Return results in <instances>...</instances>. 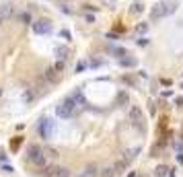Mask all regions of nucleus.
<instances>
[{
	"instance_id": "obj_1",
	"label": "nucleus",
	"mask_w": 183,
	"mask_h": 177,
	"mask_svg": "<svg viewBox=\"0 0 183 177\" xmlns=\"http://www.w3.org/2000/svg\"><path fill=\"white\" fill-rule=\"evenodd\" d=\"M177 6H179V0H161V2H156L150 8V21H158V19H163V17L173 15L175 10H177Z\"/></svg>"
},
{
	"instance_id": "obj_2",
	"label": "nucleus",
	"mask_w": 183,
	"mask_h": 177,
	"mask_svg": "<svg viewBox=\"0 0 183 177\" xmlns=\"http://www.w3.org/2000/svg\"><path fill=\"white\" fill-rule=\"evenodd\" d=\"M27 159H29V163L33 165L35 169H39L41 173L45 171V167H47V157H45L43 148L37 146V144L29 146V150H27Z\"/></svg>"
},
{
	"instance_id": "obj_3",
	"label": "nucleus",
	"mask_w": 183,
	"mask_h": 177,
	"mask_svg": "<svg viewBox=\"0 0 183 177\" xmlns=\"http://www.w3.org/2000/svg\"><path fill=\"white\" fill-rule=\"evenodd\" d=\"M76 109H78V103H76L72 97H66L64 101L56 107V115L62 118V119H70V118L76 115Z\"/></svg>"
},
{
	"instance_id": "obj_4",
	"label": "nucleus",
	"mask_w": 183,
	"mask_h": 177,
	"mask_svg": "<svg viewBox=\"0 0 183 177\" xmlns=\"http://www.w3.org/2000/svg\"><path fill=\"white\" fill-rule=\"evenodd\" d=\"M130 122H132V126H134L136 130H140V132H142L144 113H142V109H140L138 105H132V107H130Z\"/></svg>"
},
{
	"instance_id": "obj_5",
	"label": "nucleus",
	"mask_w": 183,
	"mask_h": 177,
	"mask_svg": "<svg viewBox=\"0 0 183 177\" xmlns=\"http://www.w3.org/2000/svg\"><path fill=\"white\" fill-rule=\"evenodd\" d=\"M39 132H41V138H45V140L54 138V136H56V122H52L50 118H47V119H41Z\"/></svg>"
},
{
	"instance_id": "obj_6",
	"label": "nucleus",
	"mask_w": 183,
	"mask_h": 177,
	"mask_svg": "<svg viewBox=\"0 0 183 177\" xmlns=\"http://www.w3.org/2000/svg\"><path fill=\"white\" fill-rule=\"evenodd\" d=\"M43 173H45L47 177H72L70 169L62 167V165H47Z\"/></svg>"
},
{
	"instance_id": "obj_7",
	"label": "nucleus",
	"mask_w": 183,
	"mask_h": 177,
	"mask_svg": "<svg viewBox=\"0 0 183 177\" xmlns=\"http://www.w3.org/2000/svg\"><path fill=\"white\" fill-rule=\"evenodd\" d=\"M52 29H54V25H52V21H47V19H39V21L33 23V33H37V35L52 33Z\"/></svg>"
},
{
	"instance_id": "obj_8",
	"label": "nucleus",
	"mask_w": 183,
	"mask_h": 177,
	"mask_svg": "<svg viewBox=\"0 0 183 177\" xmlns=\"http://www.w3.org/2000/svg\"><path fill=\"white\" fill-rule=\"evenodd\" d=\"M101 175V169L97 167V165H87V167L80 171L78 177H99Z\"/></svg>"
},
{
	"instance_id": "obj_9",
	"label": "nucleus",
	"mask_w": 183,
	"mask_h": 177,
	"mask_svg": "<svg viewBox=\"0 0 183 177\" xmlns=\"http://www.w3.org/2000/svg\"><path fill=\"white\" fill-rule=\"evenodd\" d=\"M12 15H15V6L10 4V2L0 4V17H2V19H10Z\"/></svg>"
},
{
	"instance_id": "obj_10",
	"label": "nucleus",
	"mask_w": 183,
	"mask_h": 177,
	"mask_svg": "<svg viewBox=\"0 0 183 177\" xmlns=\"http://www.w3.org/2000/svg\"><path fill=\"white\" fill-rule=\"evenodd\" d=\"M43 78L47 80V83H58L60 74L54 70V66H47V68H45V72H43Z\"/></svg>"
},
{
	"instance_id": "obj_11",
	"label": "nucleus",
	"mask_w": 183,
	"mask_h": 177,
	"mask_svg": "<svg viewBox=\"0 0 183 177\" xmlns=\"http://www.w3.org/2000/svg\"><path fill=\"white\" fill-rule=\"evenodd\" d=\"M109 52H111V54L115 56V58H126V56H128V52H126V48H119V45H111V49H109Z\"/></svg>"
},
{
	"instance_id": "obj_12",
	"label": "nucleus",
	"mask_w": 183,
	"mask_h": 177,
	"mask_svg": "<svg viewBox=\"0 0 183 177\" xmlns=\"http://www.w3.org/2000/svg\"><path fill=\"white\" fill-rule=\"evenodd\" d=\"M56 56H58V60H68V56H70V52H68V48H62V45H58L56 48Z\"/></svg>"
},
{
	"instance_id": "obj_13",
	"label": "nucleus",
	"mask_w": 183,
	"mask_h": 177,
	"mask_svg": "<svg viewBox=\"0 0 183 177\" xmlns=\"http://www.w3.org/2000/svg\"><path fill=\"white\" fill-rule=\"evenodd\" d=\"M119 64L126 66V68H128V66H130V68H136V66H138V60H136V58H128V56H126V58L119 60Z\"/></svg>"
},
{
	"instance_id": "obj_14",
	"label": "nucleus",
	"mask_w": 183,
	"mask_h": 177,
	"mask_svg": "<svg viewBox=\"0 0 183 177\" xmlns=\"http://www.w3.org/2000/svg\"><path fill=\"white\" fill-rule=\"evenodd\" d=\"M43 153H45V157H47V159H52V161H58V157H60V153L56 150V148H52V146L43 148Z\"/></svg>"
},
{
	"instance_id": "obj_15",
	"label": "nucleus",
	"mask_w": 183,
	"mask_h": 177,
	"mask_svg": "<svg viewBox=\"0 0 183 177\" xmlns=\"http://www.w3.org/2000/svg\"><path fill=\"white\" fill-rule=\"evenodd\" d=\"M144 13V4L142 2H136V4L130 6V15H142Z\"/></svg>"
},
{
	"instance_id": "obj_16",
	"label": "nucleus",
	"mask_w": 183,
	"mask_h": 177,
	"mask_svg": "<svg viewBox=\"0 0 183 177\" xmlns=\"http://www.w3.org/2000/svg\"><path fill=\"white\" fill-rule=\"evenodd\" d=\"M113 167L117 169V173H124L126 169H128V161H126V159H119V161L113 163Z\"/></svg>"
},
{
	"instance_id": "obj_17",
	"label": "nucleus",
	"mask_w": 183,
	"mask_h": 177,
	"mask_svg": "<svg viewBox=\"0 0 183 177\" xmlns=\"http://www.w3.org/2000/svg\"><path fill=\"white\" fill-rule=\"evenodd\" d=\"M136 153H140V148H138V146L132 148V150H126V153H124V159H126L128 163H132L134 159H136Z\"/></svg>"
},
{
	"instance_id": "obj_18",
	"label": "nucleus",
	"mask_w": 183,
	"mask_h": 177,
	"mask_svg": "<svg viewBox=\"0 0 183 177\" xmlns=\"http://www.w3.org/2000/svg\"><path fill=\"white\" fill-rule=\"evenodd\" d=\"M119 173H117V169L115 167H107V169H103L101 171V177H117Z\"/></svg>"
},
{
	"instance_id": "obj_19",
	"label": "nucleus",
	"mask_w": 183,
	"mask_h": 177,
	"mask_svg": "<svg viewBox=\"0 0 183 177\" xmlns=\"http://www.w3.org/2000/svg\"><path fill=\"white\" fill-rule=\"evenodd\" d=\"M35 88H37V93H39V95H43L45 91H47V83H45L43 78H39L37 83H35Z\"/></svg>"
},
{
	"instance_id": "obj_20",
	"label": "nucleus",
	"mask_w": 183,
	"mask_h": 177,
	"mask_svg": "<svg viewBox=\"0 0 183 177\" xmlns=\"http://www.w3.org/2000/svg\"><path fill=\"white\" fill-rule=\"evenodd\" d=\"M154 175L156 177H165V175H169V169L165 167V165H158V167L154 169Z\"/></svg>"
},
{
	"instance_id": "obj_21",
	"label": "nucleus",
	"mask_w": 183,
	"mask_h": 177,
	"mask_svg": "<svg viewBox=\"0 0 183 177\" xmlns=\"http://www.w3.org/2000/svg\"><path fill=\"white\" fill-rule=\"evenodd\" d=\"M136 33H138V35L148 33V23H138V25H136Z\"/></svg>"
},
{
	"instance_id": "obj_22",
	"label": "nucleus",
	"mask_w": 183,
	"mask_h": 177,
	"mask_svg": "<svg viewBox=\"0 0 183 177\" xmlns=\"http://www.w3.org/2000/svg\"><path fill=\"white\" fill-rule=\"evenodd\" d=\"M23 99H25V103H31L35 99V93L31 91V88H25V93H23Z\"/></svg>"
},
{
	"instance_id": "obj_23",
	"label": "nucleus",
	"mask_w": 183,
	"mask_h": 177,
	"mask_svg": "<svg viewBox=\"0 0 183 177\" xmlns=\"http://www.w3.org/2000/svg\"><path fill=\"white\" fill-rule=\"evenodd\" d=\"M64 68H66V62H64V60H58V62L54 64V70H56L58 74H62V72H64Z\"/></svg>"
},
{
	"instance_id": "obj_24",
	"label": "nucleus",
	"mask_w": 183,
	"mask_h": 177,
	"mask_svg": "<svg viewBox=\"0 0 183 177\" xmlns=\"http://www.w3.org/2000/svg\"><path fill=\"white\" fill-rule=\"evenodd\" d=\"M21 142H23V138H21V136H17V138H12V140H10V148H12V150H19V146H21Z\"/></svg>"
},
{
	"instance_id": "obj_25",
	"label": "nucleus",
	"mask_w": 183,
	"mask_h": 177,
	"mask_svg": "<svg viewBox=\"0 0 183 177\" xmlns=\"http://www.w3.org/2000/svg\"><path fill=\"white\" fill-rule=\"evenodd\" d=\"M19 21H21V23H25V25H31V15H29V13H21Z\"/></svg>"
},
{
	"instance_id": "obj_26",
	"label": "nucleus",
	"mask_w": 183,
	"mask_h": 177,
	"mask_svg": "<svg viewBox=\"0 0 183 177\" xmlns=\"http://www.w3.org/2000/svg\"><path fill=\"white\" fill-rule=\"evenodd\" d=\"M70 97H72V99H74V101H76V103H84V97H82V95H80V91H76V93H72V95H70Z\"/></svg>"
},
{
	"instance_id": "obj_27",
	"label": "nucleus",
	"mask_w": 183,
	"mask_h": 177,
	"mask_svg": "<svg viewBox=\"0 0 183 177\" xmlns=\"http://www.w3.org/2000/svg\"><path fill=\"white\" fill-rule=\"evenodd\" d=\"M60 35H62V37H64L66 41H70V31H66V29H62L60 31Z\"/></svg>"
},
{
	"instance_id": "obj_28",
	"label": "nucleus",
	"mask_w": 183,
	"mask_h": 177,
	"mask_svg": "<svg viewBox=\"0 0 183 177\" xmlns=\"http://www.w3.org/2000/svg\"><path fill=\"white\" fill-rule=\"evenodd\" d=\"M84 68H87V62H78V66H76V72H82Z\"/></svg>"
},
{
	"instance_id": "obj_29",
	"label": "nucleus",
	"mask_w": 183,
	"mask_h": 177,
	"mask_svg": "<svg viewBox=\"0 0 183 177\" xmlns=\"http://www.w3.org/2000/svg\"><path fill=\"white\" fill-rule=\"evenodd\" d=\"M2 171L4 173H12V167H10V165H2Z\"/></svg>"
},
{
	"instance_id": "obj_30",
	"label": "nucleus",
	"mask_w": 183,
	"mask_h": 177,
	"mask_svg": "<svg viewBox=\"0 0 183 177\" xmlns=\"http://www.w3.org/2000/svg\"><path fill=\"white\" fill-rule=\"evenodd\" d=\"M175 105H177V107H183V97H177V99H175Z\"/></svg>"
},
{
	"instance_id": "obj_31",
	"label": "nucleus",
	"mask_w": 183,
	"mask_h": 177,
	"mask_svg": "<svg viewBox=\"0 0 183 177\" xmlns=\"http://www.w3.org/2000/svg\"><path fill=\"white\" fill-rule=\"evenodd\" d=\"M82 8H84V10H97V6H93V4H84Z\"/></svg>"
},
{
	"instance_id": "obj_32",
	"label": "nucleus",
	"mask_w": 183,
	"mask_h": 177,
	"mask_svg": "<svg viewBox=\"0 0 183 177\" xmlns=\"http://www.w3.org/2000/svg\"><path fill=\"white\" fill-rule=\"evenodd\" d=\"M84 19L89 21V23H93V21H95V17H93V15H84Z\"/></svg>"
},
{
	"instance_id": "obj_33",
	"label": "nucleus",
	"mask_w": 183,
	"mask_h": 177,
	"mask_svg": "<svg viewBox=\"0 0 183 177\" xmlns=\"http://www.w3.org/2000/svg\"><path fill=\"white\" fill-rule=\"evenodd\" d=\"M138 43L140 45H148V39H144V37H142V39H138Z\"/></svg>"
},
{
	"instance_id": "obj_34",
	"label": "nucleus",
	"mask_w": 183,
	"mask_h": 177,
	"mask_svg": "<svg viewBox=\"0 0 183 177\" xmlns=\"http://www.w3.org/2000/svg\"><path fill=\"white\" fill-rule=\"evenodd\" d=\"M0 161H6V154L4 153H0Z\"/></svg>"
},
{
	"instance_id": "obj_35",
	"label": "nucleus",
	"mask_w": 183,
	"mask_h": 177,
	"mask_svg": "<svg viewBox=\"0 0 183 177\" xmlns=\"http://www.w3.org/2000/svg\"><path fill=\"white\" fill-rule=\"evenodd\" d=\"M128 177H136V171H130V175Z\"/></svg>"
},
{
	"instance_id": "obj_36",
	"label": "nucleus",
	"mask_w": 183,
	"mask_h": 177,
	"mask_svg": "<svg viewBox=\"0 0 183 177\" xmlns=\"http://www.w3.org/2000/svg\"><path fill=\"white\" fill-rule=\"evenodd\" d=\"M0 97H2V88H0Z\"/></svg>"
},
{
	"instance_id": "obj_37",
	"label": "nucleus",
	"mask_w": 183,
	"mask_h": 177,
	"mask_svg": "<svg viewBox=\"0 0 183 177\" xmlns=\"http://www.w3.org/2000/svg\"><path fill=\"white\" fill-rule=\"evenodd\" d=\"M136 2H142V0H136Z\"/></svg>"
},
{
	"instance_id": "obj_38",
	"label": "nucleus",
	"mask_w": 183,
	"mask_h": 177,
	"mask_svg": "<svg viewBox=\"0 0 183 177\" xmlns=\"http://www.w3.org/2000/svg\"><path fill=\"white\" fill-rule=\"evenodd\" d=\"M111 2H115V0H111Z\"/></svg>"
},
{
	"instance_id": "obj_39",
	"label": "nucleus",
	"mask_w": 183,
	"mask_h": 177,
	"mask_svg": "<svg viewBox=\"0 0 183 177\" xmlns=\"http://www.w3.org/2000/svg\"><path fill=\"white\" fill-rule=\"evenodd\" d=\"M181 88H183V84H181Z\"/></svg>"
}]
</instances>
